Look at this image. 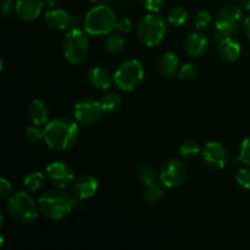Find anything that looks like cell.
Masks as SVG:
<instances>
[{"label":"cell","instance_id":"1f68e13d","mask_svg":"<svg viewBox=\"0 0 250 250\" xmlns=\"http://www.w3.org/2000/svg\"><path fill=\"white\" fill-rule=\"evenodd\" d=\"M197 67L193 63H185L178 71V77L182 81H190L197 76Z\"/></svg>","mask_w":250,"mask_h":250},{"label":"cell","instance_id":"ffe728a7","mask_svg":"<svg viewBox=\"0 0 250 250\" xmlns=\"http://www.w3.org/2000/svg\"><path fill=\"white\" fill-rule=\"evenodd\" d=\"M49 109L42 100H32L28 106V116L31 121L37 126H43L49 121Z\"/></svg>","mask_w":250,"mask_h":250},{"label":"cell","instance_id":"52a82bcc","mask_svg":"<svg viewBox=\"0 0 250 250\" xmlns=\"http://www.w3.org/2000/svg\"><path fill=\"white\" fill-rule=\"evenodd\" d=\"M89 51V42L83 31L70 29L62 39V53L68 62L77 65L85 60Z\"/></svg>","mask_w":250,"mask_h":250},{"label":"cell","instance_id":"8fae6325","mask_svg":"<svg viewBox=\"0 0 250 250\" xmlns=\"http://www.w3.org/2000/svg\"><path fill=\"white\" fill-rule=\"evenodd\" d=\"M46 178L50 181L53 186L56 188H65L70 187L75 182V173H73L72 167L62 161H54L50 165L46 166Z\"/></svg>","mask_w":250,"mask_h":250},{"label":"cell","instance_id":"9c48e42d","mask_svg":"<svg viewBox=\"0 0 250 250\" xmlns=\"http://www.w3.org/2000/svg\"><path fill=\"white\" fill-rule=\"evenodd\" d=\"M104 114L105 111L99 100L92 98L78 100L73 106L75 120L83 126H93L104 116Z\"/></svg>","mask_w":250,"mask_h":250},{"label":"cell","instance_id":"7c38bea8","mask_svg":"<svg viewBox=\"0 0 250 250\" xmlns=\"http://www.w3.org/2000/svg\"><path fill=\"white\" fill-rule=\"evenodd\" d=\"M202 158L209 167L222 170L229 163L227 149L219 142H209L202 149Z\"/></svg>","mask_w":250,"mask_h":250},{"label":"cell","instance_id":"603a6c76","mask_svg":"<svg viewBox=\"0 0 250 250\" xmlns=\"http://www.w3.org/2000/svg\"><path fill=\"white\" fill-rule=\"evenodd\" d=\"M104 48L111 55L120 54L125 49V39L124 37L117 33H109L104 42Z\"/></svg>","mask_w":250,"mask_h":250},{"label":"cell","instance_id":"4fadbf2b","mask_svg":"<svg viewBox=\"0 0 250 250\" xmlns=\"http://www.w3.org/2000/svg\"><path fill=\"white\" fill-rule=\"evenodd\" d=\"M98 188H99V185H98L97 178L84 175L75 180L72 185V194L77 200L84 202L94 197L95 193L98 192Z\"/></svg>","mask_w":250,"mask_h":250},{"label":"cell","instance_id":"2e32d148","mask_svg":"<svg viewBox=\"0 0 250 250\" xmlns=\"http://www.w3.org/2000/svg\"><path fill=\"white\" fill-rule=\"evenodd\" d=\"M45 23L50 28L58 31H65L72 26V17L66 10L63 9H50L44 15Z\"/></svg>","mask_w":250,"mask_h":250},{"label":"cell","instance_id":"ac0fdd59","mask_svg":"<svg viewBox=\"0 0 250 250\" xmlns=\"http://www.w3.org/2000/svg\"><path fill=\"white\" fill-rule=\"evenodd\" d=\"M87 78L89 84L95 89L105 90L110 88L111 82H114L110 73L107 72L105 68L100 67V66H94V67L89 68L87 73Z\"/></svg>","mask_w":250,"mask_h":250},{"label":"cell","instance_id":"8992f818","mask_svg":"<svg viewBox=\"0 0 250 250\" xmlns=\"http://www.w3.org/2000/svg\"><path fill=\"white\" fill-rule=\"evenodd\" d=\"M116 87L124 92H132L141 85L144 80V67L141 61L127 60L117 67L112 75Z\"/></svg>","mask_w":250,"mask_h":250},{"label":"cell","instance_id":"30bf717a","mask_svg":"<svg viewBox=\"0 0 250 250\" xmlns=\"http://www.w3.org/2000/svg\"><path fill=\"white\" fill-rule=\"evenodd\" d=\"M159 176L166 188L180 187L187 178V167L178 159H170L163 165Z\"/></svg>","mask_w":250,"mask_h":250},{"label":"cell","instance_id":"44dd1931","mask_svg":"<svg viewBox=\"0 0 250 250\" xmlns=\"http://www.w3.org/2000/svg\"><path fill=\"white\" fill-rule=\"evenodd\" d=\"M164 192H165V186L163 185L161 181L150 183V185L148 186H144V200L148 203L159 202V200L164 197Z\"/></svg>","mask_w":250,"mask_h":250},{"label":"cell","instance_id":"f35d334b","mask_svg":"<svg viewBox=\"0 0 250 250\" xmlns=\"http://www.w3.org/2000/svg\"><path fill=\"white\" fill-rule=\"evenodd\" d=\"M90 1L95 2V4H105V2L110 1V0H90Z\"/></svg>","mask_w":250,"mask_h":250},{"label":"cell","instance_id":"d4e9b609","mask_svg":"<svg viewBox=\"0 0 250 250\" xmlns=\"http://www.w3.org/2000/svg\"><path fill=\"white\" fill-rule=\"evenodd\" d=\"M188 11L183 6H175L168 11L167 22L175 27H181L187 22Z\"/></svg>","mask_w":250,"mask_h":250},{"label":"cell","instance_id":"5b68a950","mask_svg":"<svg viewBox=\"0 0 250 250\" xmlns=\"http://www.w3.org/2000/svg\"><path fill=\"white\" fill-rule=\"evenodd\" d=\"M167 26L163 16L158 12H150L139 21L137 34L142 44L146 46H155L163 42Z\"/></svg>","mask_w":250,"mask_h":250},{"label":"cell","instance_id":"9a60e30c","mask_svg":"<svg viewBox=\"0 0 250 250\" xmlns=\"http://www.w3.org/2000/svg\"><path fill=\"white\" fill-rule=\"evenodd\" d=\"M209 48V41L202 32H193L186 38L185 50L190 58H202Z\"/></svg>","mask_w":250,"mask_h":250},{"label":"cell","instance_id":"484cf974","mask_svg":"<svg viewBox=\"0 0 250 250\" xmlns=\"http://www.w3.org/2000/svg\"><path fill=\"white\" fill-rule=\"evenodd\" d=\"M180 155L183 159H193L198 155H202V148L199 143L193 139L185 141L180 146Z\"/></svg>","mask_w":250,"mask_h":250},{"label":"cell","instance_id":"6da1fadb","mask_svg":"<svg viewBox=\"0 0 250 250\" xmlns=\"http://www.w3.org/2000/svg\"><path fill=\"white\" fill-rule=\"evenodd\" d=\"M80 138V127L76 120L58 117L44 127V142L50 149L65 151L72 148Z\"/></svg>","mask_w":250,"mask_h":250},{"label":"cell","instance_id":"83f0119b","mask_svg":"<svg viewBox=\"0 0 250 250\" xmlns=\"http://www.w3.org/2000/svg\"><path fill=\"white\" fill-rule=\"evenodd\" d=\"M24 138L29 143H37V142L44 139V128H41V126H29L24 131Z\"/></svg>","mask_w":250,"mask_h":250},{"label":"cell","instance_id":"e575fe53","mask_svg":"<svg viewBox=\"0 0 250 250\" xmlns=\"http://www.w3.org/2000/svg\"><path fill=\"white\" fill-rule=\"evenodd\" d=\"M11 193V183L5 178L0 180V199H5Z\"/></svg>","mask_w":250,"mask_h":250},{"label":"cell","instance_id":"d6a6232c","mask_svg":"<svg viewBox=\"0 0 250 250\" xmlns=\"http://www.w3.org/2000/svg\"><path fill=\"white\" fill-rule=\"evenodd\" d=\"M142 6L149 12H159L165 5V0H139Z\"/></svg>","mask_w":250,"mask_h":250},{"label":"cell","instance_id":"ba28073f","mask_svg":"<svg viewBox=\"0 0 250 250\" xmlns=\"http://www.w3.org/2000/svg\"><path fill=\"white\" fill-rule=\"evenodd\" d=\"M243 22V9L237 5H226L219 11L215 26L222 36H231L236 33Z\"/></svg>","mask_w":250,"mask_h":250},{"label":"cell","instance_id":"8d00e7d4","mask_svg":"<svg viewBox=\"0 0 250 250\" xmlns=\"http://www.w3.org/2000/svg\"><path fill=\"white\" fill-rule=\"evenodd\" d=\"M244 32H246L247 37H248V39L250 41V15L244 20Z\"/></svg>","mask_w":250,"mask_h":250},{"label":"cell","instance_id":"cb8c5ba5","mask_svg":"<svg viewBox=\"0 0 250 250\" xmlns=\"http://www.w3.org/2000/svg\"><path fill=\"white\" fill-rule=\"evenodd\" d=\"M100 104H102L103 109H104L105 114L106 112H112L115 110L119 109L122 104V98L121 95L117 94L115 92H107L102 95L100 98Z\"/></svg>","mask_w":250,"mask_h":250},{"label":"cell","instance_id":"7a4b0ae2","mask_svg":"<svg viewBox=\"0 0 250 250\" xmlns=\"http://www.w3.org/2000/svg\"><path fill=\"white\" fill-rule=\"evenodd\" d=\"M77 204L75 195L65 192L61 188L43 193L38 199L39 212L45 219L60 221L71 214Z\"/></svg>","mask_w":250,"mask_h":250},{"label":"cell","instance_id":"5bb4252c","mask_svg":"<svg viewBox=\"0 0 250 250\" xmlns=\"http://www.w3.org/2000/svg\"><path fill=\"white\" fill-rule=\"evenodd\" d=\"M44 2L41 0H17L15 14L21 21L32 22L42 14Z\"/></svg>","mask_w":250,"mask_h":250},{"label":"cell","instance_id":"f546056e","mask_svg":"<svg viewBox=\"0 0 250 250\" xmlns=\"http://www.w3.org/2000/svg\"><path fill=\"white\" fill-rule=\"evenodd\" d=\"M236 182L242 189L250 190V168H239L236 173Z\"/></svg>","mask_w":250,"mask_h":250},{"label":"cell","instance_id":"74e56055","mask_svg":"<svg viewBox=\"0 0 250 250\" xmlns=\"http://www.w3.org/2000/svg\"><path fill=\"white\" fill-rule=\"evenodd\" d=\"M237 2L242 9L248 10V11L250 10V0H237Z\"/></svg>","mask_w":250,"mask_h":250},{"label":"cell","instance_id":"277c9868","mask_svg":"<svg viewBox=\"0 0 250 250\" xmlns=\"http://www.w3.org/2000/svg\"><path fill=\"white\" fill-rule=\"evenodd\" d=\"M9 216L19 224H31L38 216V203L24 190L15 192L10 195L6 204Z\"/></svg>","mask_w":250,"mask_h":250},{"label":"cell","instance_id":"7402d4cb","mask_svg":"<svg viewBox=\"0 0 250 250\" xmlns=\"http://www.w3.org/2000/svg\"><path fill=\"white\" fill-rule=\"evenodd\" d=\"M45 176L39 171H36L33 173H29L24 177L23 187L27 192H38L45 185Z\"/></svg>","mask_w":250,"mask_h":250},{"label":"cell","instance_id":"3957f363","mask_svg":"<svg viewBox=\"0 0 250 250\" xmlns=\"http://www.w3.org/2000/svg\"><path fill=\"white\" fill-rule=\"evenodd\" d=\"M117 26L114 10L105 4H98L87 12L83 21L84 32L89 36H106Z\"/></svg>","mask_w":250,"mask_h":250},{"label":"cell","instance_id":"4dcf8cb0","mask_svg":"<svg viewBox=\"0 0 250 250\" xmlns=\"http://www.w3.org/2000/svg\"><path fill=\"white\" fill-rule=\"evenodd\" d=\"M237 160L250 166V137H247V138L242 142L241 149H239L238 156H237Z\"/></svg>","mask_w":250,"mask_h":250},{"label":"cell","instance_id":"f1b7e54d","mask_svg":"<svg viewBox=\"0 0 250 250\" xmlns=\"http://www.w3.org/2000/svg\"><path fill=\"white\" fill-rule=\"evenodd\" d=\"M211 22H212L211 14H210L209 11H205V10L199 11L197 14V16H195V27H197L198 31L200 32L207 31V29L210 27V24H211Z\"/></svg>","mask_w":250,"mask_h":250},{"label":"cell","instance_id":"e0dca14e","mask_svg":"<svg viewBox=\"0 0 250 250\" xmlns=\"http://www.w3.org/2000/svg\"><path fill=\"white\" fill-rule=\"evenodd\" d=\"M219 55L221 58V60H224L225 62H234L239 59L242 53L241 44L236 41V39L231 38L229 36L224 37L221 38L219 43Z\"/></svg>","mask_w":250,"mask_h":250},{"label":"cell","instance_id":"d590c367","mask_svg":"<svg viewBox=\"0 0 250 250\" xmlns=\"http://www.w3.org/2000/svg\"><path fill=\"white\" fill-rule=\"evenodd\" d=\"M132 27H133V23H132L131 20L126 19V17L120 20V21H117L116 28L119 29V31L124 32V33H129V32L132 31Z\"/></svg>","mask_w":250,"mask_h":250},{"label":"cell","instance_id":"836d02e7","mask_svg":"<svg viewBox=\"0 0 250 250\" xmlns=\"http://www.w3.org/2000/svg\"><path fill=\"white\" fill-rule=\"evenodd\" d=\"M16 2L14 0H1V15L4 19H9L12 12H15Z\"/></svg>","mask_w":250,"mask_h":250},{"label":"cell","instance_id":"4316f807","mask_svg":"<svg viewBox=\"0 0 250 250\" xmlns=\"http://www.w3.org/2000/svg\"><path fill=\"white\" fill-rule=\"evenodd\" d=\"M137 175H138V178L141 180L142 185L148 186L150 183L158 182L160 181V176L156 173V171L154 170L153 167L148 165H142L141 167L137 170Z\"/></svg>","mask_w":250,"mask_h":250},{"label":"cell","instance_id":"d6986e66","mask_svg":"<svg viewBox=\"0 0 250 250\" xmlns=\"http://www.w3.org/2000/svg\"><path fill=\"white\" fill-rule=\"evenodd\" d=\"M178 65H180V60H178L177 55L173 54L172 51H167L159 59L158 71L164 78H172L177 73Z\"/></svg>","mask_w":250,"mask_h":250}]
</instances>
